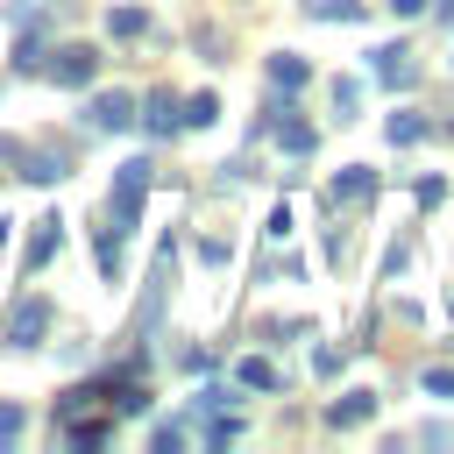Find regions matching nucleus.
I'll return each instance as SVG.
<instances>
[{
    "mask_svg": "<svg viewBox=\"0 0 454 454\" xmlns=\"http://www.w3.org/2000/svg\"><path fill=\"white\" fill-rule=\"evenodd\" d=\"M43 57H50V50H43V35L28 28V35L14 43V71H43Z\"/></svg>",
    "mask_w": 454,
    "mask_h": 454,
    "instance_id": "a211bd4d",
    "label": "nucleus"
},
{
    "mask_svg": "<svg viewBox=\"0 0 454 454\" xmlns=\"http://www.w3.org/2000/svg\"><path fill=\"white\" fill-rule=\"evenodd\" d=\"M43 326H50V298H21V305L7 312V348H35Z\"/></svg>",
    "mask_w": 454,
    "mask_h": 454,
    "instance_id": "20e7f679",
    "label": "nucleus"
},
{
    "mask_svg": "<svg viewBox=\"0 0 454 454\" xmlns=\"http://www.w3.org/2000/svg\"><path fill=\"white\" fill-rule=\"evenodd\" d=\"M85 114H92V128H99V135H121V128L135 121V99H128V92H99Z\"/></svg>",
    "mask_w": 454,
    "mask_h": 454,
    "instance_id": "423d86ee",
    "label": "nucleus"
},
{
    "mask_svg": "<svg viewBox=\"0 0 454 454\" xmlns=\"http://www.w3.org/2000/svg\"><path fill=\"white\" fill-rule=\"evenodd\" d=\"M142 28H149V14H142V7H114V14H106V35H121V43H128V35H142Z\"/></svg>",
    "mask_w": 454,
    "mask_h": 454,
    "instance_id": "dca6fc26",
    "label": "nucleus"
},
{
    "mask_svg": "<svg viewBox=\"0 0 454 454\" xmlns=\"http://www.w3.org/2000/svg\"><path fill=\"white\" fill-rule=\"evenodd\" d=\"M447 71H454V57H447Z\"/></svg>",
    "mask_w": 454,
    "mask_h": 454,
    "instance_id": "393cba45",
    "label": "nucleus"
},
{
    "mask_svg": "<svg viewBox=\"0 0 454 454\" xmlns=\"http://www.w3.org/2000/svg\"><path fill=\"white\" fill-rule=\"evenodd\" d=\"M142 199H149V156H128V163H121V177H114L106 227H99V270H106V277H121V234L135 227Z\"/></svg>",
    "mask_w": 454,
    "mask_h": 454,
    "instance_id": "f257e3e1",
    "label": "nucleus"
},
{
    "mask_svg": "<svg viewBox=\"0 0 454 454\" xmlns=\"http://www.w3.org/2000/svg\"><path fill=\"white\" fill-rule=\"evenodd\" d=\"M234 383H241V390H277V383H284V376H277V369H270V362H262V355H248V362H241V369H234Z\"/></svg>",
    "mask_w": 454,
    "mask_h": 454,
    "instance_id": "ddd939ff",
    "label": "nucleus"
},
{
    "mask_svg": "<svg viewBox=\"0 0 454 454\" xmlns=\"http://www.w3.org/2000/svg\"><path fill=\"white\" fill-rule=\"evenodd\" d=\"M57 241H64V220H57V213H43V220H35V234H28V248H21V270H43V262L57 255Z\"/></svg>",
    "mask_w": 454,
    "mask_h": 454,
    "instance_id": "1a4fd4ad",
    "label": "nucleus"
},
{
    "mask_svg": "<svg viewBox=\"0 0 454 454\" xmlns=\"http://www.w3.org/2000/svg\"><path fill=\"white\" fill-rule=\"evenodd\" d=\"M213 121H220V99L213 92H192L184 99V128H213Z\"/></svg>",
    "mask_w": 454,
    "mask_h": 454,
    "instance_id": "f3484780",
    "label": "nucleus"
},
{
    "mask_svg": "<svg viewBox=\"0 0 454 454\" xmlns=\"http://www.w3.org/2000/svg\"><path fill=\"white\" fill-rule=\"evenodd\" d=\"M440 14H447V21H454V0H447V7H440Z\"/></svg>",
    "mask_w": 454,
    "mask_h": 454,
    "instance_id": "b1692460",
    "label": "nucleus"
},
{
    "mask_svg": "<svg viewBox=\"0 0 454 454\" xmlns=\"http://www.w3.org/2000/svg\"><path fill=\"white\" fill-rule=\"evenodd\" d=\"M411 199H419V213H433V206L447 199V184H440V177H419V184H411Z\"/></svg>",
    "mask_w": 454,
    "mask_h": 454,
    "instance_id": "aec40b11",
    "label": "nucleus"
},
{
    "mask_svg": "<svg viewBox=\"0 0 454 454\" xmlns=\"http://www.w3.org/2000/svg\"><path fill=\"white\" fill-rule=\"evenodd\" d=\"M64 447H71V454L106 447V419H85V426H78V419H64Z\"/></svg>",
    "mask_w": 454,
    "mask_h": 454,
    "instance_id": "9b49d317",
    "label": "nucleus"
},
{
    "mask_svg": "<svg viewBox=\"0 0 454 454\" xmlns=\"http://www.w3.org/2000/svg\"><path fill=\"white\" fill-rule=\"evenodd\" d=\"M255 128H262V135H270L277 149H291V156H312V149H319V135H312V121H298V106H291V99H270Z\"/></svg>",
    "mask_w": 454,
    "mask_h": 454,
    "instance_id": "f03ea898",
    "label": "nucleus"
},
{
    "mask_svg": "<svg viewBox=\"0 0 454 454\" xmlns=\"http://www.w3.org/2000/svg\"><path fill=\"white\" fill-rule=\"evenodd\" d=\"M426 390L433 397H454V369H426Z\"/></svg>",
    "mask_w": 454,
    "mask_h": 454,
    "instance_id": "4be33fe9",
    "label": "nucleus"
},
{
    "mask_svg": "<svg viewBox=\"0 0 454 454\" xmlns=\"http://www.w3.org/2000/svg\"><path fill=\"white\" fill-rule=\"evenodd\" d=\"M312 21H362V0H305Z\"/></svg>",
    "mask_w": 454,
    "mask_h": 454,
    "instance_id": "2eb2a0df",
    "label": "nucleus"
},
{
    "mask_svg": "<svg viewBox=\"0 0 454 454\" xmlns=\"http://www.w3.org/2000/svg\"><path fill=\"white\" fill-rule=\"evenodd\" d=\"M14 433H21V404H14V397H0V447H7Z\"/></svg>",
    "mask_w": 454,
    "mask_h": 454,
    "instance_id": "412c9836",
    "label": "nucleus"
},
{
    "mask_svg": "<svg viewBox=\"0 0 454 454\" xmlns=\"http://www.w3.org/2000/svg\"><path fill=\"white\" fill-rule=\"evenodd\" d=\"M419 135H426V114H411V106H397V114H390V142H397V149H411Z\"/></svg>",
    "mask_w": 454,
    "mask_h": 454,
    "instance_id": "4468645a",
    "label": "nucleus"
},
{
    "mask_svg": "<svg viewBox=\"0 0 454 454\" xmlns=\"http://www.w3.org/2000/svg\"><path fill=\"white\" fill-rule=\"evenodd\" d=\"M326 199H333V206H355V199H376V170H369V163H348V170H340V177L326 184Z\"/></svg>",
    "mask_w": 454,
    "mask_h": 454,
    "instance_id": "6e6552de",
    "label": "nucleus"
},
{
    "mask_svg": "<svg viewBox=\"0 0 454 454\" xmlns=\"http://www.w3.org/2000/svg\"><path fill=\"white\" fill-rule=\"evenodd\" d=\"M333 114H340V121L362 114V78H340V85H333Z\"/></svg>",
    "mask_w": 454,
    "mask_h": 454,
    "instance_id": "6ab92c4d",
    "label": "nucleus"
},
{
    "mask_svg": "<svg viewBox=\"0 0 454 454\" xmlns=\"http://www.w3.org/2000/svg\"><path fill=\"white\" fill-rule=\"evenodd\" d=\"M362 419H376V390H340L333 404H326V426H362Z\"/></svg>",
    "mask_w": 454,
    "mask_h": 454,
    "instance_id": "9d476101",
    "label": "nucleus"
},
{
    "mask_svg": "<svg viewBox=\"0 0 454 454\" xmlns=\"http://www.w3.org/2000/svg\"><path fill=\"white\" fill-rule=\"evenodd\" d=\"M376 78H383L390 92H404V85L419 78V64H411V50H404V43H383V50H376Z\"/></svg>",
    "mask_w": 454,
    "mask_h": 454,
    "instance_id": "39448f33",
    "label": "nucleus"
},
{
    "mask_svg": "<svg viewBox=\"0 0 454 454\" xmlns=\"http://www.w3.org/2000/svg\"><path fill=\"white\" fill-rule=\"evenodd\" d=\"M92 71H99V50L92 43H64V50H50L43 57V78H57V85H92Z\"/></svg>",
    "mask_w": 454,
    "mask_h": 454,
    "instance_id": "7ed1b4c3",
    "label": "nucleus"
},
{
    "mask_svg": "<svg viewBox=\"0 0 454 454\" xmlns=\"http://www.w3.org/2000/svg\"><path fill=\"white\" fill-rule=\"evenodd\" d=\"M142 128H149V135H177V128H184V99L149 92V99H142Z\"/></svg>",
    "mask_w": 454,
    "mask_h": 454,
    "instance_id": "0eeeda50",
    "label": "nucleus"
},
{
    "mask_svg": "<svg viewBox=\"0 0 454 454\" xmlns=\"http://www.w3.org/2000/svg\"><path fill=\"white\" fill-rule=\"evenodd\" d=\"M270 85H277V92H298V85H305V64H298L291 50H277V57H270Z\"/></svg>",
    "mask_w": 454,
    "mask_h": 454,
    "instance_id": "f8f14e48",
    "label": "nucleus"
},
{
    "mask_svg": "<svg viewBox=\"0 0 454 454\" xmlns=\"http://www.w3.org/2000/svg\"><path fill=\"white\" fill-rule=\"evenodd\" d=\"M390 7H397L404 21H419V14H426V0H390Z\"/></svg>",
    "mask_w": 454,
    "mask_h": 454,
    "instance_id": "5701e85b",
    "label": "nucleus"
}]
</instances>
